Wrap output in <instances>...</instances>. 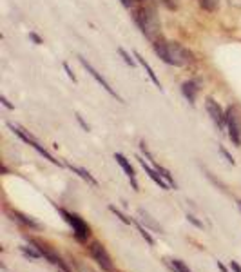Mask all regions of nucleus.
<instances>
[{"label": "nucleus", "instance_id": "obj_23", "mask_svg": "<svg viewBox=\"0 0 241 272\" xmlns=\"http://www.w3.org/2000/svg\"><path fill=\"white\" fill-rule=\"evenodd\" d=\"M187 220L190 221V223H192L194 227H198V229H203V223H201V221L198 220V218H196V216H192V214H187Z\"/></svg>", "mask_w": 241, "mask_h": 272}, {"label": "nucleus", "instance_id": "obj_1", "mask_svg": "<svg viewBox=\"0 0 241 272\" xmlns=\"http://www.w3.org/2000/svg\"><path fill=\"white\" fill-rule=\"evenodd\" d=\"M152 47H154V53L158 55V58L169 64V66L187 68V66L194 64V55L180 42H167V40L160 38L156 42H152Z\"/></svg>", "mask_w": 241, "mask_h": 272}, {"label": "nucleus", "instance_id": "obj_13", "mask_svg": "<svg viewBox=\"0 0 241 272\" xmlns=\"http://www.w3.org/2000/svg\"><path fill=\"white\" fill-rule=\"evenodd\" d=\"M134 58H136L138 62H140V66H142V68L145 69L147 76H149V78L152 80V84L156 85L158 89H162V82H160V78H158V76H156V73H154V69L151 68V64L147 62L145 58H142V57H140V55H138V53H134Z\"/></svg>", "mask_w": 241, "mask_h": 272}, {"label": "nucleus", "instance_id": "obj_20", "mask_svg": "<svg viewBox=\"0 0 241 272\" xmlns=\"http://www.w3.org/2000/svg\"><path fill=\"white\" fill-rule=\"evenodd\" d=\"M220 4V0H199V5L207 11H214Z\"/></svg>", "mask_w": 241, "mask_h": 272}, {"label": "nucleus", "instance_id": "obj_32", "mask_svg": "<svg viewBox=\"0 0 241 272\" xmlns=\"http://www.w3.org/2000/svg\"><path fill=\"white\" fill-rule=\"evenodd\" d=\"M216 265H218V269H220L221 272H229V269H227L225 265H223V263L220 262V260H216Z\"/></svg>", "mask_w": 241, "mask_h": 272}, {"label": "nucleus", "instance_id": "obj_28", "mask_svg": "<svg viewBox=\"0 0 241 272\" xmlns=\"http://www.w3.org/2000/svg\"><path fill=\"white\" fill-rule=\"evenodd\" d=\"M29 38H31V40H33L35 44H42V38L38 37L37 33H29Z\"/></svg>", "mask_w": 241, "mask_h": 272}, {"label": "nucleus", "instance_id": "obj_31", "mask_svg": "<svg viewBox=\"0 0 241 272\" xmlns=\"http://www.w3.org/2000/svg\"><path fill=\"white\" fill-rule=\"evenodd\" d=\"M121 4L125 5V7H131L132 4H134V2H140V0H120Z\"/></svg>", "mask_w": 241, "mask_h": 272}, {"label": "nucleus", "instance_id": "obj_12", "mask_svg": "<svg viewBox=\"0 0 241 272\" xmlns=\"http://www.w3.org/2000/svg\"><path fill=\"white\" fill-rule=\"evenodd\" d=\"M198 82L196 80H187V82H183V85H181V93H183V96L187 100H189L190 104H196V96H198Z\"/></svg>", "mask_w": 241, "mask_h": 272}, {"label": "nucleus", "instance_id": "obj_29", "mask_svg": "<svg viewBox=\"0 0 241 272\" xmlns=\"http://www.w3.org/2000/svg\"><path fill=\"white\" fill-rule=\"evenodd\" d=\"M76 120H78V124H80V126L84 127V131H89V126H87V124H85V122L82 120V116H80V115H76Z\"/></svg>", "mask_w": 241, "mask_h": 272}, {"label": "nucleus", "instance_id": "obj_30", "mask_svg": "<svg viewBox=\"0 0 241 272\" xmlns=\"http://www.w3.org/2000/svg\"><path fill=\"white\" fill-rule=\"evenodd\" d=\"M0 102H2V105H4V107H7V109H13V105L7 102V98H5V96H0Z\"/></svg>", "mask_w": 241, "mask_h": 272}, {"label": "nucleus", "instance_id": "obj_18", "mask_svg": "<svg viewBox=\"0 0 241 272\" xmlns=\"http://www.w3.org/2000/svg\"><path fill=\"white\" fill-rule=\"evenodd\" d=\"M154 169H156L158 173L162 174V176H163V180H165V182H167L169 185H171V187H174V189H176V182H174V180H173V176H171V173H169L167 169H165V167H162V165H156V167H154Z\"/></svg>", "mask_w": 241, "mask_h": 272}, {"label": "nucleus", "instance_id": "obj_17", "mask_svg": "<svg viewBox=\"0 0 241 272\" xmlns=\"http://www.w3.org/2000/svg\"><path fill=\"white\" fill-rule=\"evenodd\" d=\"M109 210H111V212H113V214L116 216V218H118V220L123 221L125 225H131V223H134V220H132V218H127V216L123 214V212H121L120 209H116L115 205H109Z\"/></svg>", "mask_w": 241, "mask_h": 272}, {"label": "nucleus", "instance_id": "obj_3", "mask_svg": "<svg viewBox=\"0 0 241 272\" xmlns=\"http://www.w3.org/2000/svg\"><path fill=\"white\" fill-rule=\"evenodd\" d=\"M58 212L63 216V220L67 221L69 225H71V229H73V234L74 238L78 241H87L89 240V236H91V227L87 225L84 221V218H80L78 214H74V212H67L65 209H62V207H57Z\"/></svg>", "mask_w": 241, "mask_h": 272}, {"label": "nucleus", "instance_id": "obj_6", "mask_svg": "<svg viewBox=\"0 0 241 272\" xmlns=\"http://www.w3.org/2000/svg\"><path fill=\"white\" fill-rule=\"evenodd\" d=\"M227 131H229V138L232 140V143L241 147V120L238 111L232 105L227 109Z\"/></svg>", "mask_w": 241, "mask_h": 272}, {"label": "nucleus", "instance_id": "obj_27", "mask_svg": "<svg viewBox=\"0 0 241 272\" xmlns=\"http://www.w3.org/2000/svg\"><path fill=\"white\" fill-rule=\"evenodd\" d=\"M227 4L234 7V9H241V0H227Z\"/></svg>", "mask_w": 241, "mask_h": 272}, {"label": "nucleus", "instance_id": "obj_16", "mask_svg": "<svg viewBox=\"0 0 241 272\" xmlns=\"http://www.w3.org/2000/svg\"><path fill=\"white\" fill-rule=\"evenodd\" d=\"M20 251L24 252V256H27V258H33V260H38V258H42V254L38 252V249L35 245H22L20 247Z\"/></svg>", "mask_w": 241, "mask_h": 272}, {"label": "nucleus", "instance_id": "obj_7", "mask_svg": "<svg viewBox=\"0 0 241 272\" xmlns=\"http://www.w3.org/2000/svg\"><path fill=\"white\" fill-rule=\"evenodd\" d=\"M205 105H207V111H209L210 118H212V122L216 124V127L220 129V131H225L227 129V113L223 109H221V105L216 102L214 98H207V102H205Z\"/></svg>", "mask_w": 241, "mask_h": 272}, {"label": "nucleus", "instance_id": "obj_25", "mask_svg": "<svg viewBox=\"0 0 241 272\" xmlns=\"http://www.w3.org/2000/svg\"><path fill=\"white\" fill-rule=\"evenodd\" d=\"M63 69H65V73H67L69 78L73 80V82H76V76H74V73L71 71V68H69V64H67V62H63Z\"/></svg>", "mask_w": 241, "mask_h": 272}, {"label": "nucleus", "instance_id": "obj_26", "mask_svg": "<svg viewBox=\"0 0 241 272\" xmlns=\"http://www.w3.org/2000/svg\"><path fill=\"white\" fill-rule=\"evenodd\" d=\"M229 267H231L232 272H241V265L238 262H234V260H232V262L229 263Z\"/></svg>", "mask_w": 241, "mask_h": 272}, {"label": "nucleus", "instance_id": "obj_14", "mask_svg": "<svg viewBox=\"0 0 241 272\" xmlns=\"http://www.w3.org/2000/svg\"><path fill=\"white\" fill-rule=\"evenodd\" d=\"M69 169L73 171V173H76L82 180H85V182H89L91 185H98V182H96V178L93 176V174L89 173V171H85L84 167H76V165H73V163H69Z\"/></svg>", "mask_w": 241, "mask_h": 272}, {"label": "nucleus", "instance_id": "obj_15", "mask_svg": "<svg viewBox=\"0 0 241 272\" xmlns=\"http://www.w3.org/2000/svg\"><path fill=\"white\" fill-rule=\"evenodd\" d=\"M169 265L173 267L174 272H192L189 269V265L185 262H181V260H178V258H173V260H169Z\"/></svg>", "mask_w": 241, "mask_h": 272}, {"label": "nucleus", "instance_id": "obj_34", "mask_svg": "<svg viewBox=\"0 0 241 272\" xmlns=\"http://www.w3.org/2000/svg\"><path fill=\"white\" fill-rule=\"evenodd\" d=\"M62 272H63V271H62Z\"/></svg>", "mask_w": 241, "mask_h": 272}, {"label": "nucleus", "instance_id": "obj_21", "mask_svg": "<svg viewBox=\"0 0 241 272\" xmlns=\"http://www.w3.org/2000/svg\"><path fill=\"white\" fill-rule=\"evenodd\" d=\"M118 53H120L121 55V58H123V60H125V64L127 66H131V68H134V58H131V55H129V53L125 51V49H123V47H120V49H118Z\"/></svg>", "mask_w": 241, "mask_h": 272}, {"label": "nucleus", "instance_id": "obj_22", "mask_svg": "<svg viewBox=\"0 0 241 272\" xmlns=\"http://www.w3.org/2000/svg\"><path fill=\"white\" fill-rule=\"evenodd\" d=\"M140 216H142V218H143V221H147V223H149V225H151L152 229H156V230H162V229H160V227L156 225V223H154V221L151 220V218H149V216L145 214V212H143V210H140Z\"/></svg>", "mask_w": 241, "mask_h": 272}, {"label": "nucleus", "instance_id": "obj_8", "mask_svg": "<svg viewBox=\"0 0 241 272\" xmlns=\"http://www.w3.org/2000/svg\"><path fill=\"white\" fill-rule=\"evenodd\" d=\"M78 60H80V64H82V66H84V68L87 69V73H89L91 76H93V78H95L96 82H98V84L102 85V87H104V89H105V91H107V93L111 94V96H115V98L118 100V102H123V98H121L120 94H118L115 89H113V87H111V85H109V82H107V80H105L104 76H102V74H100L98 71H96V69L93 68V66H91L89 62H87V60H85L84 57H78Z\"/></svg>", "mask_w": 241, "mask_h": 272}, {"label": "nucleus", "instance_id": "obj_10", "mask_svg": "<svg viewBox=\"0 0 241 272\" xmlns=\"http://www.w3.org/2000/svg\"><path fill=\"white\" fill-rule=\"evenodd\" d=\"M138 162H140V165H142V167H143V171H145V173L149 174V178H151L152 182L156 183V185H160V189H163V191H167V189L171 187V185H169V183L165 182V180H163L162 174L158 173L156 169H152L151 165H149V163H147L142 156H138Z\"/></svg>", "mask_w": 241, "mask_h": 272}, {"label": "nucleus", "instance_id": "obj_33", "mask_svg": "<svg viewBox=\"0 0 241 272\" xmlns=\"http://www.w3.org/2000/svg\"><path fill=\"white\" fill-rule=\"evenodd\" d=\"M240 207H241V200H240Z\"/></svg>", "mask_w": 241, "mask_h": 272}, {"label": "nucleus", "instance_id": "obj_24", "mask_svg": "<svg viewBox=\"0 0 241 272\" xmlns=\"http://www.w3.org/2000/svg\"><path fill=\"white\" fill-rule=\"evenodd\" d=\"M220 152H221V154H223V156L227 158V162L232 163V165H234V158H232L231 154H229V151H227V149H225V147H223V145H220Z\"/></svg>", "mask_w": 241, "mask_h": 272}, {"label": "nucleus", "instance_id": "obj_2", "mask_svg": "<svg viewBox=\"0 0 241 272\" xmlns=\"http://www.w3.org/2000/svg\"><path fill=\"white\" fill-rule=\"evenodd\" d=\"M136 26L140 27V31L143 33V37L151 42H156L162 38V27H160V18H158L156 7L154 5H142L134 11L132 15Z\"/></svg>", "mask_w": 241, "mask_h": 272}, {"label": "nucleus", "instance_id": "obj_9", "mask_svg": "<svg viewBox=\"0 0 241 272\" xmlns=\"http://www.w3.org/2000/svg\"><path fill=\"white\" fill-rule=\"evenodd\" d=\"M115 160H116V163L120 165L121 169H123V173H125V176L129 178V182H131V185H132V189L134 191H138V182H136V173H134V169H132V165H131V162L127 160L121 152H116L115 154Z\"/></svg>", "mask_w": 241, "mask_h": 272}, {"label": "nucleus", "instance_id": "obj_19", "mask_svg": "<svg viewBox=\"0 0 241 272\" xmlns=\"http://www.w3.org/2000/svg\"><path fill=\"white\" fill-rule=\"evenodd\" d=\"M134 223H136V227H138V230H140V234H142L143 240H145L149 245H154V238H152L151 232L147 230V227H143L142 223H138V221H134Z\"/></svg>", "mask_w": 241, "mask_h": 272}, {"label": "nucleus", "instance_id": "obj_5", "mask_svg": "<svg viewBox=\"0 0 241 272\" xmlns=\"http://www.w3.org/2000/svg\"><path fill=\"white\" fill-rule=\"evenodd\" d=\"M89 254L93 256V260L98 263V267L102 269V271H105V272H113V271H115V267H113V262H111L109 252H107V249H105V247L102 245L100 241H91Z\"/></svg>", "mask_w": 241, "mask_h": 272}, {"label": "nucleus", "instance_id": "obj_11", "mask_svg": "<svg viewBox=\"0 0 241 272\" xmlns=\"http://www.w3.org/2000/svg\"><path fill=\"white\" fill-rule=\"evenodd\" d=\"M9 214H11V218H13L16 223H20V225L29 227V229H42L38 221H35L31 216L24 214V212H20V210H9Z\"/></svg>", "mask_w": 241, "mask_h": 272}, {"label": "nucleus", "instance_id": "obj_4", "mask_svg": "<svg viewBox=\"0 0 241 272\" xmlns=\"http://www.w3.org/2000/svg\"><path fill=\"white\" fill-rule=\"evenodd\" d=\"M7 126H9L11 131L15 133V135L18 136V138H20V140L26 141L27 145H31L33 149H35V151H37L38 154H40V156H44L46 160H49L51 163H55V165H60V162H58V160H55V156H53L51 152H49L48 149H46V147L40 145V143H38V141L35 140V138H33L31 135H29V133L24 131V129H22V127H18V126H13V124H7Z\"/></svg>", "mask_w": 241, "mask_h": 272}]
</instances>
